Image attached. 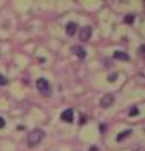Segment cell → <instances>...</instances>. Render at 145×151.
<instances>
[{
	"label": "cell",
	"mask_w": 145,
	"mask_h": 151,
	"mask_svg": "<svg viewBox=\"0 0 145 151\" xmlns=\"http://www.w3.org/2000/svg\"><path fill=\"white\" fill-rule=\"evenodd\" d=\"M4 126H5V119L0 118V128H4Z\"/></svg>",
	"instance_id": "obj_14"
},
{
	"label": "cell",
	"mask_w": 145,
	"mask_h": 151,
	"mask_svg": "<svg viewBox=\"0 0 145 151\" xmlns=\"http://www.w3.org/2000/svg\"><path fill=\"white\" fill-rule=\"evenodd\" d=\"M71 52H74L76 57H79V59H85L86 57V50L81 47V45H73V47H71Z\"/></svg>",
	"instance_id": "obj_5"
},
{
	"label": "cell",
	"mask_w": 145,
	"mask_h": 151,
	"mask_svg": "<svg viewBox=\"0 0 145 151\" xmlns=\"http://www.w3.org/2000/svg\"><path fill=\"white\" fill-rule=\"evenodd\" d=\"M138 114V108H132L130 109V116H137Z\"/></svg>",
	"instance_id": "obj_10"
},
{
	"label": "cell",
	"mask_w": 145,
	"mask_h": 151,
	"mask_svg": "<svg viewBox=\"0 0 145 151\" xmlns=\"http://www.w3.org/2000/svg\"><path fill=\"white\" fill-rule=\"evenodd\" d=\"M73 118H74V111L73 109H66V111H63V114H61V119L64 121V123H73Z\"/></svg>",
	"instance_id": "obj_4"
},
{
	"label": "cell",
	"mask_w": 145,
	"mask_h": 151,
	"mask_svg": "<svg viewBox=\"0 0 145 151\" xmlns=\"http://www.w3.org/2000/svg\"><path fill=\"white\" fill-rule=\"evenodd\" d=\"M90 39H91V27L85 25V27L81 29V32H79V40L81 42H88Z\"/></svg>",
	"instance_id": "obj_3"
},
{
	"label": "cell",
	"mask_w": 145,
	"mask_h": 151,
	"mask_svg": "<svg viewBox=\"0 0 145 151\" xmlns=\"http://www.w3.org/2000/svg\"><path fill=\"white\" fill-rule=\"evenodd\" d=\"M36 87L39 89V92H42L44 96H51V86H49V82L46 79H37Z\"/></svg>",
	"instance_id": "obj_2"
},
{
	"label": "cell",
	"mask_w": 145,
	"mask_h": 151,
	"mask_svg": "<svg viewBox=\"0 0 145 151\" xmlns=\"http://www.w3.org/2000/svg\"><path fill=\"white\" fill-rule=\"evenodd\" d=\"M130 133H132V131H130V129L123 131V133H120V134L117 136V141H123L125 138H128V136H130Z\"/></svg>",
	"instance_id": "obj_9"
},
{
	"label": "cell",
	"mask_w": 145,
	"mask_h": 151,
	"mask_svg": "<svg viewBox=\"0 0 145 151\" xmlns=\"http://www.w3.org/2000/svg\"><path fill=\"white\" fill-rule=\"evenodd\" d=\"M113 57H115L117 60H128L130 59L128 54L123 52V50H115V52H113Z\"/></svg>",
	"instance_id": "obj_8"
},
{
	"label": "cell",
	"mask_w": 145,
	"mask_h": 151,
	"mask_svg": "<svg viewBox=\"0 0 145 151\" xmlns=\"http://www.w3.org/2000/svg\"><path fill=\"white\" fill-rule=\"evenodd\" d=\"M4 84H7V79H5L2 74H0V86H4Z\"/></svg>",
	"instance_id": "obj_12"
},
{
	"label": "cell",
	"mask_w": 145,
	"mask_h": 151,
	"mask_svg": "<svg viewBox=\"0 0 145 151\" xmlns=\"http://www.w3.org/2000/svg\"><path fill=\"white\" fill-rule=\"evenodd\" d=\"M113 101H115V97H113L111 94H105V96L101 97V108H110L113 104Z\"/></svg>",
	"instance_id": "obj_6"
},
{
	"label": "cell",
	"mask_w": 145,
	"mask_h": 151,
	"mask_svg": "<svg viewBox=\"0 0 145 151\" xmlns=\"http://www.w3.org/2000/svg\"><path fill=\"white\" fill-rule=\"evenodd\" d=\"M79 123H81V124H85V123H86V118H85V116H81V119H79Z\"/></svg>",
	"instance_id": "obj_15"
},
{
	"label": "cell",
	"mask_w": 145,
	"mask_h": 151,
	"mask_svg": "<svg viewBox=\"0 0 145 151\" xmlns=\"http://www.w3.org/2000/svg\"><path fill=\"white\" fill-rule=\"evenodd\" d=\"M115 79H117V74H110V76H108V81H110V82H113Z\"/></svg>",
	"instance_id": "obj_13"
},
{
	"label": "cell",
	"mask_w": 145,
	"mask_h": 151,
	"mask_svg": "<svg viewBox=\"0 0 145 151\" xmlns=\"http://www.w3.org/2000/svg\"><path fill=\"white\" fill-rule=\"evenodd\" d=\"M125 22H127V24H132V22H133V15H128V17H125Z\"/></svg>",
	"instance_id": "obj_11"
},
{
	"label": "cell",
	"mask_w": 145,
	"mask_h": 151,
	"mask_svg": "<svg viewBox=\"0 0 145 151\" xmlns=\"http://www.w3.org/2000/svg\"><path fill=\"white\" fill-rule=\"evenodd\" d=\"M76 30H78V24H76V22H69V24L66 25V34H68V35H74Z\"/></svg>",
	"instance_id": "obj_7"
},
{
	"label": "cell",
	"mask_w": 145,
	"mask_h": 151,
	"mask_svg": "<svg viewBox=\"0 0 145 151\" xmlns=\"http://www.w3.org/2000/svg\"><path fill=\"white\" fill-rule=\"evenodd\" d=\"M44 138V133L41 129H34L29 133V136H27V143H29V146H37L41 141H42Z\"/></svg>",
	"instance_id": "obj_1"
}]
</instances>
